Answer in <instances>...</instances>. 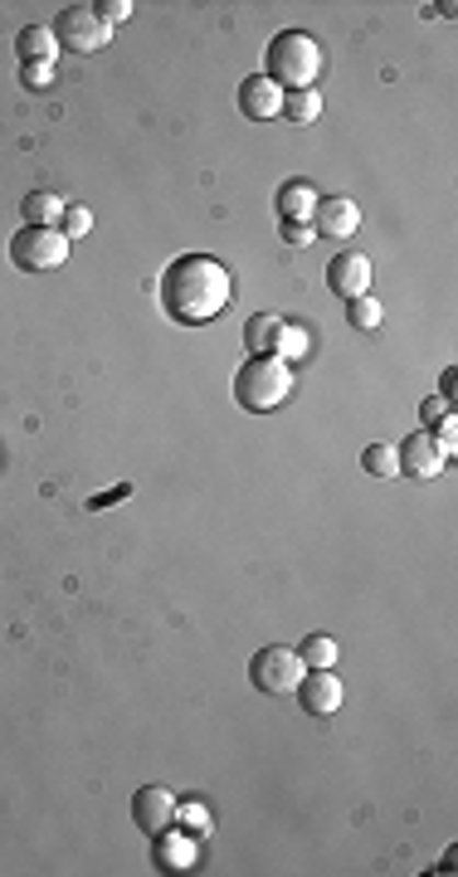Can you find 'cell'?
I'll return each mask as SVG.
<instances>
[{
	"label": "cell",
	"mask_w": 458,
	"mask_h": 877,
	"mask_svg": "<svg viewBox=\"0 0 458 877\" xmlns=\"http://www.w3.org/2000/svg\"><path fill=\"white\" fill-rule=\"evenodd\" d=\"M161 308H167L171 322L181 327H201V322H215L234 298V274L210 254H181L167 264L161 274Z\"/></svg>",
	"instance_id": "6da1fadb"
},
{
	"label": "cell",
	"mask_w": 458,
	"mask_h": 877,
	"mask_svg": "<svg viewBox=\"0 0 458 877\" xmlns=\"http://www.w3.org/2000/svg\"><path fill=\"white\" fill-rule=\"evenodd\" d=\"M293 395V366L278 356H249L234 371V400L249 415H274L278 405H288Z\"/></svg>",
	"instance_id": "7a4b0ae2"
},
{
	"label": "cell",
	"mask_w": 458,
	"mask_h": 877,
	"mask_svg": "<svg viewBox=\"0 0 458 877\" xmlns=\"http://www.w3.org/2000/svg\"><path fill=\"white\" fill-rule=\"evenodd\" d=\"M318 73H322V45L302 30H283L268 45V79L278 83L283 93H298V89H318Z\"/></svg>",
	"instance_id": "3957f363"
},
{
	"label": "cell",
	"mask_w": 458,
	"mask_h": 877,
	"mask_svg": "<svg viewBox=\"0 0 458 877\" xmlns=\"http://www.w3.org/2000/svg\"><path fill=\"white\" fill-rule=\"evenodd\" d=\"M69 240L64 230H45V224H25V230L10 240V264L20 274H49V268H64L69 264Z\"/></svg>",
	"instance_id": "277c9868"
},
{
	"label": "cell",
	"mask_w": 458,
	"mask_h": 877,
	"mask_svg": "<svg viewBox=\"0 0 458 877\" xmlns=\"http://www.w3.org/2000/svg\"><path fill=\"white\" fill-rule=\"evenodd\" d=\"M302 673H308V663H302L298 648L288 644H268L254 654V663H249V678H254L259 692H268V697H288V692H298Z\"/></svg>",
	"instance_id": "5b68a950"
},
{
	"label": "cell",
	"mask_w": 458,
	"mask_h": 877,
	"mask_svg": "<svg viewBox=\"0 0 458 877\" xmlns=\"http://www.w3.org/2000/svg\"><path fill=\"white\" fill-rule=\"evenodd\" d=\"M49 30H54V39H59V49H73V54H98L113 39V30L93 15V5H64Z\"/></svg>",
	"instance_id": "8992f818"
},
{
	"label": "cell",
	"mask_w": 458,
	"mask_h": 877,
	"mask_svg": "<svg viewBox=\"0 0 458 877\" xmlns=\"http://www.w3.org/2000/svg\"><path fill=\"white\" fill-rule=\"evenodd\" d=\"M133 824L147 833V839L161 829H171L176 824V795H171L167 785H141L133 795Z\"/></svg>",
	"instance_id": "52a82bcc"
},
{
	"label": "cell",
	"mask_w": 458,
	"mask_h": 877,
	"mask_svg": "<svg viewBox=\"0 0 458 877\" xmlns=\"http://www.w3.org/2000/svg\"><path fill=\"white\" fill-rule=\"evenodd\" d=\"M151 863H157L161 873H195V863H201L195 833H185V829H161V833H151Z\"/></svg>",
	"instance_id": "ba28073f"
},
{
	"label": "cell",
	"mask_w": 458,
	"mask_h": 877,
	"mask_svg": "<svg viewBox=\"0 0 458 877\" xmlns=\"http://www.w3.org/2000/svg\"><path fill=\"white\" fill-rule=\"evenodd\" d=\"M356 224H362V210L352 195H322L312 210V234H322V240H352Z\"/></svg>",
	"instance_id": "9c48e42d"
},
{
	"label": "cell",
	"mask_w": 458,
	"mask_h": 877,
	"mask_svg": "<svg viewBox=\"0 0 458 877\" xmlns=\"http://www.w3.org/2000/svg\"><path fill=\"white\" fill-rule=\"evenodd\" d=\"M327 288H332L342 302L362 298V292L370 288V258L356 254V249H342V254H332V264H327Z\"/></svg>",
	"instance_id": "30bf717a"
},
{
	"label": "cell",
	"mask_w": 458,
	"mask_h": 877,
	"mask_svg": "<svg viewBox=\"0 0 458 877\" xmlns=\"http://www.w3.org/2000/svg\"><path fill=\"white\" fill-rule=\"evenodd\" d=\"M400 473H405V478H424V483H430V478H439V473H444V463H449V459H444V453H439V443H434V435H430V429H420V435H410L405 443H400Z\"/></svg>",
	"instance_id": "8fae6325"
},
{
	"label": "cell",
	"mask_w": 458,
	"mask_h": 877,
	"mask_svg": "<svg viewBox=\"0 0 458 877\" xmlns=\"http://www.w3.org/2000/svg\"><path fill=\"white\" fill-rule=\"evenodd\" d=\"M298 702L312 717H332V712L342 707V678H336L332 668H308L298 682Z\"/></svg>",
	"instance_id": "7c38bea8"
},
{
	"label": "cell",
	"mask_w": 458,
	"mask_h": 877,
	"mask_svg": "<svg viewBox=\"0 0 458 877\" xmlns=\"http://www.w3.org/2000/svg\"><path fill=\"white\" fill-rule=\"evenodd\" d=\"M239 113L249 123H274V117H283V89L268 73H254V79L239 83Z\"/></svg>",
	"instance_id": "4fadbf2b"
},
{
	"label": "cell",
	"mask_w": 458,
	"mask_h": 877,
	"mask_svg": "<svg viewBox=\"0 0 458 877\" xmlns=\"http://www.w3.org/2000/svg\"><path fill=\"white\" fill-rule=\"evenodd\" d=\"M318 200H322V195L312 191V181H283L274 205H278L283 224H312V210H318Z\"/></svg>",
	"instance_id": "5bb4252c"
},
{
	"label": "cell",
	"mask_w": 458,
	"mask_h": 877,
	"mask_svg": "<svg viewBox=\"0 0 458 877\" xmlns=\"http://www.w3.org/2000/svg\"><path fill=\"white\" fill-rule=\"evenodd\" d=\"M283 322H288V318H278V312H254V318L244 322V346H249V356H278Z\"/></svg>",
	"instance_id": "9a60e30c"
},
{
	"label": "cell",
	"mask_w": 458,
	"mask_h": 877,
	"mask_svg": "<svg viewBox=\"0 0 458 877\" xmlns=\"http://www.w3.org/2000/svg\"><path fill=\"white\" fill-rule=\"evenodd\" d=\"M15 54L20 64H54V54H59V39H54L49 25H25L15 35Z\"/></svg>",
	"instance_id": "2e32d148"
},
{
	"label": "cell",
	"mask_w": 458,
	"mask_h": 877,
	"mask_svg": "<svg viewBox=\"0 0 458 877\" xmlns=\"http://www.w3.org/2000/svg\"><path fill=\"white\" fill-rule=\"evenodd\" d=\"M64 195H54V191H30L25 195V224H45V230H59V220H64Z\"/></svg>",
	"instance_id": "e0dca14e"
},
{
	"label": "cell",
	"mask_w": 458,
	"mask_h": 877,
	"mask_svg": "<svg viewBox=\"0 0 458 877\" xmlns=\"http://www.w3.org/2000/svg\"><path fill=\"white\" fill-rule=\"evenodd\" d=\"M283 117L298 127H312L322 117V93L318 89H298V93H283Z\"/></svg>",
	"instance_id": "ac0fdd59"
},
{
	"label": "cell",
	"mask_w": 458,
	"mask_h": 877,
	"mask_svg": "<svg viewBox=\"0 0 458 877\" xmlns=\"http://www.w3.org/2000/svg\"><path fill=\"white\" fill-rule=\"evenodd\" d=\"M362 469L370 473V478H400V453L390 449V443H366Z\"/></svg>",
	"instance_id": "d6986e66"
},
{
	"label": "cell",
	"mask_w": 458,
	"mask_h": 877,
	"mask_svg": "<svg viewBox=\"0 0 458 877\" xmlns=\"http://www.w3.org/2000/svg\"><path fill=\"white\" fill-rule=\"evenodd\" d=\"M298 654H302V663L308 668H336V654H342V648H336L332 634H308Z\"/></svg>",
	"instance_id": "ffe728a7"
},
{
	"label": "cell",
	"mask_w": 458,
	"mask_h": 877,
	"mask_svg": "<svg viewBox=\"0 0 458 877\" xmlns=\"http://www.w3.org/2000/svg\"><path fill=\"white\" fill-rule=\"evenodd\" d=\"M312 351V337H308V327L302 322H283V342H278V361H302V356Z\"/></svg>",
	"instance_id": "44dd1931"
},
{
	"label": "cell",
	"mask_w": 458,
	"mask_h": 877,
	"mask_svg": "<svg viewBox=\"0 0 458 877\" xmlns=\"http://www.w3.org/2000/svg\"><path fill=\"white\" fill-rule=\"evenodd\" d=\"M176 824H181L185 833H195V839H205V833L215 829V819H210V809H205L201 799H185V805L176 799Z\"/></svg>",
	"instance_id": "7402d4cb"
},
{
	"label": "cell",
	"mask_w": 458,
	"mask_h": 877,
	"mask_svg": "<svg viewBox=\"0 0 458 877\" xmlns=\"http://www.w3.org/2000/svg\"><path fill=\"white\" fill-rule=\"evenodd\" d=\"M346 322H352L356 332H376V327H380V302L370 298V292L352 298V302H346Z\"/></svg>",
	"instance_id": "603a6c76"
},
{
	"label": "cell",
	"mask_w": 458,
	"mask_h": 877,
	"mask_svg": "<svg viewBox=\"0 0 458 877\" xmlns=\"http://www.w3.org/2000/svg\"><path fill=\"white\" fill-rule=\"evenodd\" d=\"M59 230H64V240H83V234L93 230V215H89V205H64V220H59Z\"/></svg>",
	"instance_id": "cb8c5ba5"
},
{
	"label": "cell",
	"mask_w": 458,
	"mask_h": 877,
	"mask_svg": "<svg viewBox=\"0 0 458 877\" xmlns=\"http://www.w3.org/2000/svg\"><path fill=\"white\" fill-rule=\"evenodd\" d=\"M93 15L103 20L107 30H117L127 15H133V0H98V5H93Z\"/></svg>",
	"instance_id": "d4e9b609"
},
{
	"label": "cell",
	"mask_w": 458,
	"mask_h": 877,
	"mask_svg": "<svg viewBox=\"0 0 458 877\" xmlns=\"http://www.w3.org/2000/svg\"><path fill=\"white\" fill-rule=\"evenodd\" d=\"M430 435H434V443H439L444 459H454V449H458V425H454V415H444L439 425H430Z\"/></svg>",
	"instance_id": "484cf974"
},
{
	"label": "cell",
	"mask_w": 458,
	"mask_h": 877,
	"mask_svg": "<svg viewBox=\"0 0 458 877\" xmlns=\"http://www.w3.org/2000/svg\"><path fill=\"white\" fill-rule=\"evenodd\" d=\"M20 83H25V89H49L54 64H20Z\"/></svg>",
	"instance_id": "4316f807"
},
{
	"label": "cell",
	"mask_w": 458,
	"mask_h": 877,
	"mask_svg": "<svg viewBox=\"0 0 458 877\" xmlns=\"http://www.w3.org/2000/svg\"><path fill=\"white\" fill-rule=\"evenodd\" d=\"M420 415H424V429H430V425H439V419L449 415V400L430 395V400H424V405H420Z\"/></svg>",
	"instance_id": "83f0119b"
},
{
	"label": "cell",
	"mask_w": 458,
	"mask_h": 877,
	"mask_svg": "<svg viewBox=\"0 0 458 877\" xmlns=\"http://www.w3.org/2000/svg\"><path fill=\"white\" fill-rule=\"evenodd\" d=\"M283 240L293 249H308L312 244V224H283Z\"/></svg>",
	"instance_id": "f1b7e54d"
},
{
	"label": "cell",
	"mask_w": 458,
	"mask_h": 877,
	"mask_svg": "<svg viewBox=\"0 0 458 877\" xmlns=\"http://www.w3.org/2000/svg\"><path fill=\"white\" fill-rule=\"evenodd\" d=\"M454 381H458V371L449 366V371H444V381H439V400H454Z\"/></svg>",
	"instance_id": "f546056e"
}]
</instances>
